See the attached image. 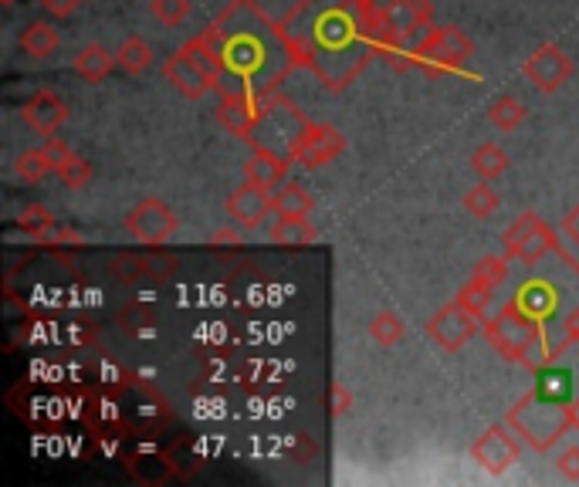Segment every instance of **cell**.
<instances>
[{
  "label": "cell",
  "mask_w": 579,
  "mask_h": 487,
  "mask_svg": "<svg viewBox=\"0 0 579 487\" xmlns=\"http://www.w3.org/2000/svg\"><path fill=\"white\" fill-rule=\"evenodd\" d=\"M227 217L234 227L241 230H258L268 217H271V190L258 187V183H241L231 197H227Z\"/></svg>",
  "instance_id": "obj_14"
},
{
  "label": "cell",
  "mask_w": 579,
  "mask_h": 487,
  "mask_svg": "<svg viewBox=\"0 0 579 487\" xmlns=\"http://www.w3.org/2000/svg\"><path fill=\"white\" fill-rule=\"evenodd\" d=\"M298 68L332 92H343L380 55L373 0H298L282 17Z\"/></svg>",
  "instance_id": "obj_1"
},
{
  "label": "cell",
  "mask_w": 579,
  "mask_h": 487,
  "mask_svg": "<svg viewBox=\"0 0 579 487\" xmlns=\"http://www.w3.org/2000/svg\"><path fill=\"white\" fill-rule=\"evenodd\" d=\"M556 471H559L566 480H579V447H566V450H559Z\"/></svg>",
  "instance_id": "obj_38"
},
{
  "label": "cell",
  "mask_w": 579,
  "mask_h": 487,
  "mask_svg": "<svg viewBox=\"0 0 579 487\" xmlns=\"http://www.w3.org/2000/svg\"><path fill=\"white\" fill-rule=\"evenodd\" d=\"M350 409H353V393L343 387V382H332L329 387V413L339 420V416H346Z\"/></svg>",
  "instance_id": "obj_37"
},
{
  "label": "cell",
  "mask_w": 579,
  "mask_h": 487,
  "mask_svg": "<svg viewBox=\"0 0 579 487\" xmlns=\"http://www.w3.org/2000/svg\"><path fill=\"white\" fill-rule=\"evenodd\" d=\"M559 230H563L572 243H579V203H576V206H569V211H566V217H563Z\"/></svg>",
  "instance_id": "obj_42"
},
{
  "label": "cell",
  "mask_w": 579,
  "mask_h": 487,
  "mask_svg": "<svg viewBox=\"0 0 579 487\" xmlns=\"http://www.w3.org/2000/svg\"><path fill=\"white\" fill-rule=\"evenodd\" d=\"M542 329H546V322H539V319L532 316V311L522 308L519 298H512V301H508V305L498 311L495 319H485L482 335H485V342L492 345V349H495L501 359H508V363H522L525 349L539 338Z\"/></svg>",
  "instance_id": "obj_8"
},
{
  "label": "cell",
  "mask_w": 579,
  "mask_h": 487,
  "mask_svg": "<svg viewBox=\"0 0 579 487\" xmlns=\"http://www.w3.org/2000/svg\"><path fill=\"white\" fill-rule=\"evenodd\" d=\"M72 68H75V75H82L85 82H106L113 75V68H119V61H116V55H109V48L85 45L75 55Z\"/></svg>",
  "instance_id": "obj_20"
},
{
  "label": "cell",
  "mask_w": 579,
  "mask_h": 487,
  "mask_svg": "<svg viewBox=\"0 0 579 487\" xmlns=\"http://www.w3.org/2000/svg\"><path fill=\"white\" fill-rule=\"evenodd\" d=\"M485 329V319H478L468 305H461L458 298L448 301L437 316L427 322V338L437 345L440 353H461L464 345Z\"/></svg>",
  "instance_id": "obj_10"
},
{
  "label": "cell",
  "mask_w": 579,
  "mask_h": 487,
  "mask_svg": "<svg viewBox=\"0 0 579 487\" xmlns=\"http://www.w3.org/2000/svg\"><path fill=\"white\" fill-rule=\"evenodd\" d=\"M153 45L143 38V34H132V38H126L122 45H119V51H116V61H119V68L126 75H143L146 68L153 64Z\"/></svg>",
  "instance_id": "obj_24"
},
{
  "label": "cell",
  "mask_w": 579,
  "mask_h": 487,
  "mask_svg": "<svg viewBox=\"0 0 579 487\" xmlns=\"http://www.w3.org/2000/svg\"><path fill=\"white\" fill-rule=\"evenodd\" d=\"M508 261L512 258H505V254H485L478 264H474V277H482V282H488L492 288H501L508 282Z\"/></svg>",
  "instance_id": "obj_36"
},
{
  "label": "cell",
  "mask_w": 579,
  "mask_h": 487,
  "mask_svg": "<svg viewBox=\"0 0 579 487\" xmlns=\"http://www.w3.org/2000/svg\"><path fill=\"white\" fill-rule=\"evenodd\" d=\"M190 11H193L190 0H150V14L166 27H180L190 17Z\"/></svg>",
  "instance_id": "obj_35"
},
{
  "label": "cell",
  "mask_w": 579,
  "mask_h": 487,
  "mask_svg": "<svg viewBox=\"0 0 579 487\" xmlns=\"http://www.w3.org/2000/svg\"><path fill=\"white\" fill-rule=\"evenodd\" d=\"M55 177H58L64 187L82 190V187H88V183H92V163H88V159H82L79 153H72V156L61 159V163L55 166Z\"/></svg>",
  "instance_id": "obj_34"
},
{
  "label": "cell",
  "mask_w": 579,
  "mask_h": 487,
  "mask_svg": "<svg viewBox=\"0 0 579 487\" xmlns=\"http://www.w3.org/2000/svg\"><path fill=\"white\" fill-rule=\"evenodd\" d=\"M563 353H559V342H550L546 338V329L539 332V338L529 345L525 349V356H522V366L529 369V372H542L546 366H553L556 359H559Z\"/></svg>",
  "instance_id": "obj_33"
},
{
  "label": "cell",
  "mask_w": 579,
  "mask_h": 487,
  "mask_svg": "<svg viewBox=\"0 0 579 487\" xmlns=\"http://www.w3.org/2000/svg\"><path fill=\"white\" fill-rule=\"evenodd\" d=\"M14 173H17L21 183L34 187V183H42L48 173H55V169H51V159H48L45 150H24V153L14 159Z\"/></svg>",
  "instance_id": "obj_29"
},
{
  "label": "cell",
  "mask_w": 579,
  "mask_h": 487,
  "mask_svg": "<svg viewBox=\"0 0 579 487\" xmlns=\"http://www.w3.org/2000/svg\"><path fill=\"white\" fill-rule=\"evenodd\" d=\"M316 206V197L305 190L298 180H285L279 190H271V214L279 221H288V217H309Z\"/></svg>",
  "instance_id": "obj_18"
},
{
  "label": "cell",
  "mask_w": 579,
  "mask_h": 487,
  "mask_svg": "<svg viewBox=\"0 0 579 487\" xmlns=\"http://www.w3.org/2000/svg\"><path fill=\"white\" fill-rule=\"evenodd\" d=\"M505 424L512 427L535 454H546V450H553L572 430L569 416H566V403L542 400L535 390H529L512 409L505 413Z\"/></svg>",
  "instance_id": "obj_4"
},
{
  "label": "cell",
  "mask_w": 579,
  "mask_h": 487,
  "mask_svg": "<svg viewBox=\"0 0 579 487\" xmlns=\"http://www.w3.org/2000/svg\"><path fill=\"white\" fill-rule=\"evenodd\" d=\"M58 31L48 24V21H31L24 31H21V38H17V48L31 58V61H48L55 51H58Z\"/></svg>",
  "instance_id": "obj_19"
},
{
  "label": "cell",
  "mask_w": 579,
  "mask_h": 487,
  "mask_svg": "<svg viewBox=\"0 0 579 487\" xmlns=\"http://www.w3.org/2000/svg\"><path fill=\"white\" fill-rule=\"evenodd\" d=\"M312 119L305 116L295 102H288L285 95L271 92L261 102V112L255 119V129L245 143L251 150H268V153H279V156H292V146L298 143L302 129L309 126Z\"/></svg>",
  "instance_id": "obj_5"
},
{
  "label": "cell",
  "mask_w": 579,
  "mask_h": 487,
  "mask_svg": "<svg viewBox=\"0 0 579 487\" xmlns=\"http://www.w3.org/2000/svg\"><path fill=\"white\" fill-rule=\"evenodd\" d=\"M542 224V217L539 214H532V211H525V214H519L512 224L505 227V234H501V248H505V258H512L516 261V254H519V248L525 243V237L535 230Z\"/></svg>",
  "instance_id": "obj_31"
},
{
  "label": "cell",
  "mask_w": 579,
  "mask_h": 487,
  "mask_svg": "<svg viewBox=\"0 0 579 487\" xmlns=\"http://www.w3.org/2000/svg\"><path fill=\"white\" fill-rule=\"evenodd\" d=\"M237 230H241V227H237ZM237 230H217L214 237H211V243H241V234H237Z\"/></svg>",
  "instance_id": "obj_43"
},
{
  "label": "cell",
  "mask_w": 579,
  "mask_h": 487,
  "mask_svg": "<svg viewBox=\"0 0 579 487\" xmlns=\"http://www.w3.org/2000/svg\"><path fill=\"white\" fill-rule=\"evenodd\" d=\"M553 251H559V243H556V234H553V227L542 221L529 237H525V243L519 248V261H525V264H539L546 254H553Z\"/></svg>",
  "instance_id": "obj_27"
},
{
  "label": "cell",
  "mask_w": 579,
  "mask_h": 487,
  "mask_svg": "<svg viewBox=\"0 0 579 487\" xmlns=\"http://www.w3.org/2000/svg\"><path fill=\"white\" fill-rule=\"evenodd\" d=\"M542 400L553 403H569L572 400V372L563 366H546L542 372H535V387H532Z\"/></svg>",
  "instance_id": "obj_23"
},
{
  "label": "cell",
  "mask_w": 579,
  "mask_h": 487,
  "mask_svg": "<svg viewBox=\"0 0 579 487\" xmlns=\"http://www.w3.org/2000/svg\"><path fill=\"white\" fill-rule=\"evenodd\" d=\"M42 150L48 153V159H51V169H55V166H58L61 159H68V156H72V153H75V150H72V146H68V143H64V139H58V135H48Z\"/></svg>",
  "instance_id": "obj_41"
},
{
  "label": "cell",
  "mask_w": 579,
  "mask_h": 487,
  "mask_svg": "<svg viewBox=\"0 0 579 487\" xmlns=\"http://www.w3.org/2000/svg\"><path fill=\"white\" fill-rule=\"evenodd\" d=\"M525 119H529L525 102L516 98V95H498V98L492 102V106H488V122H492L495 129H501V132H516V129H522Z\"/></svg>",
  "instance_id": "obj_25"
},
{
  "label": "cell",
  "mask_w": 579,
  "mask_h": 487,
  "mask_svg": "<svg viewBox=\"0 0 579 487\" xmlns=\"http://www.w3.org/2000/svg\"><path fill=\"white\" fill-rule=\"evenodd\" d=\"M346 153V135L339 132L329 122H309L302 129L298 143L292 146V163L305 166V169H322L329 163H335L339 156Z\"/></svg>",
  "instance_id": "obj_12"
},
{
  "label": "cell",
  "mask_w": 579,
  "mask_h": 487,
  "mask_svg": "<svg viewBox=\"0 0 579 487\" xmlns=\"http://www.w3.org/2000/svg\"><path fill=\"white\" fill-rule=\"evenodd\" d=\"M271 92L264 95H227L221 98V106H217V122L221 129H227L231 135L237 139H248L251 129H255V119L261 112V102L268 98Z\"/></svg>",
  "instance_id": "obj_16"
},
{
  "label": "cell",
  "mask_w": 579,
  "mask_h": 487,
  "mask_svg": "<svg viewBox=\"0 0 579 487\" xmlns=\"http://www.w3.org/2000/svg\"><path fill=\"white\" fill-rule=\"evenodd\" d=\"M572 58L559 48V45H542L539 51H532L522 64V75L539 88V92H559L569 79H572Z\"/></svg>",
  "instance_id": "obj_13"
},
{
  "label": "cell",
  "mask_w": 579,
  "mask_h": 487,
  "mask_svg": "<svg viewBox=\"0 0 579 487\" xmlns=\"http://www.w3.org/2000/svg\"><path fill=\"white\" fill-rule=\"evenodd\" d=\"M471 55H474V41L461 27H430L424 38L406 51V64L421 68L427 75H448V72H461L471 61Z\"/></svg>",
  "instance_id": "obj_7"
},
{
  "label": "cell",
  "mask_w": 579,
  "mask_h": 487,
  "mask_svg": "<svg viewBox=\"0 0 579 487\" xmlns=\"http://www.w3.org/2000/svg\"><path fill=\"white\" fill-rule=\"evenodd\" d=\"M163 75L190 102L214 92L217 79H221V55H217L214 41L208 38V31L193 34L190 41L180 45L177 55H169L163 64Z\"/></svg>",
  "instance_id": "obj_3"
},
{
  "label": "cell",
  "mask_w": 579,
  "mask_h": 487,
  "mask_svg": "<svg viewBox=\"0 0 579 487\" xmlns=\"http://www.w3.org/2000/svg\"><path fill=\"white\" fill-rule=\"evenodd\" d=\"M492 295H495V288L488 285V282H482V277H468V282L461 285V292H458V301L461 305H468L474 316L478 319H488V305H492Z\"/></svg>",
  "instance_id": "obj_32"
},
{
  "label": "cell",
  "mask_w": 579,
  "mask_h": 487,
  "mask_svg": "<svg viewBox=\"0 0 579 487\" xmlns=\"http://www.w3.org/2000/svg\"><path fill=\"white\" fill-rule=\"evenodd\" d=\"M21 119L27 129H34L38 135H58V129L68 122V106H64V98L42 88V92H34L24 106H21Z\"/></svg>",
  "instance_id": "obj_15"
},
{
  "label": "cell",
  "mask_w": 579,
  "mask_h": 487,
  "mask_svg": "<svg viewBox=\"0 0 579 487\" xmlns=\"http://www.w3.org/2000/svg\"><path fill=\"white\" fill-rule=\"evenodd\" d=\"M126 230L135 243H143V248H163V243H169L180 230V217L174 214V206L163 203L159 197H146L126 214Z\"/></svg>",
  "instance_id": "obj_9"
},
{
  "label": "cell",
  "mask_w": 579,
  "mask_h": 487,
  "mask_svg": "<svg viewBox=\"0 0 579 487\" xmlns=\"http://www.w3.org/2000/svg\"><path fill=\"white\" fill-rule=\"evenodd\" d=\"M377 8V48L393 58L406 48V41L430 31V4L427 0H373Z\"/></svg>",
  "instance_id": "obj_6"
},
{
  "label": "cell",
  "mask_w": 579,
  "mask_h": 487,
  "mask_svg": "<svg viewBox=\"0 0 579 487\" xmlns=\"http://www.w3.org/2000/svg\"><path fill=\"white\" fill-rule=\"evenodd\" d=\"M295 163L288 156H279V153H268V150H255L251 159L245 163V180L248 183H258L264 190H279L285 180H288V169Z\"/></svg>",
  "instance_id": "obj_17"
},
{
  "label": "cell",
  "mask_w": 579,
  "mask_h": 487,
  "mask_svg": "<svg viewBox=\"0 0 579 487\" xmlns=\"http://www.w3.org/2000/svg\"><path fill=\"white\" fill-rule=\"evenodd\" d=\"M468 166H471V173L478 180H485V183H495L498 177H505L508 173V153L498 146V143H482L478 150L471 153V159H468Z\"/></svg>",
  "instance_id": "obj_21"
},
{
  "label": "cell",
  "mask_w": 579,
  "mask_h": 487,
  "mask_svg": "<svg viewBox=\"0 0 579 487\" xmlns=\"http://www.w3.org/2000/svg\"><path fill=\"white\" fill-rule=\"evenodd\" d=\"M0 4H14V0H0Z\"/></svg>",
  "instance_id": "obj_45"
},
{
  "label": "cell",
  "mask_w": 579,
  "mask_h": 487,
  "mask_svg": "<svg viewBox=\"0 0 579 487\" xmlns=\"http://www.w3.org/2000/svg\"><path fill=\"white\" fill-rule=\"evenodd\" d=\"M461 206H464V214L474 217V221H488L498 214V206H501V197L492 190V183L478 180V187H471L464 197H461Z\"/></svg>",
  "instance_id": "obj_26"
},
{
  "label": "cell",
  "mask_w": 579,
  "mask_h": 487,
  "mask_svg": "<svg viewBox=\"0 0 579 487\" xmlns=\"http://www.w3.org/2000/svg\"><path fill=\"white\" fill-rule=\"evenodd\" d=\"M566 416H569V427H572V430H579V396L566 403Z\"/></svg>",
  "instance_id": "obj_44"
},
{
  "label": "cell",
  "mask_w": 579,
  "mask_h": 487,
  "mask_svg": "<svg viewBox=\"0 0 579 487\" xmlns=\"http://www.w3.org/2000/svg\"><path fill=\"white\" fill-rule=\"evenodd\" d=\"M369 335H373V342H380L383 349H393V345L403 342L406 325L397 311H380V316H373V322H369Z\"/></svg>",
  "instance_id": "obj_30"
},
{
  "label": "cell",
  "mask_w": 579,
  "mask_h": 487,
  "mask_svg": "<svg viewBox=\"0 0 579 487\" xmlns=\"http://www.w3.org/2000/svg\"><path fill=\"white\" fill-rule=\"evenodd\" d=\"M38 4L51 14V17H72L82 4H85V0H38Z\"/></svg>",
  "instance_id": "obj_40"
},
{
  "label": "cell",
  "mask_w": 579,
  "mask_h": 487,
  "mask_svg": "<svg viewBox=\"0 0 579 487\" xmlns=\"http://www.w3.org/2000/svg\"><path fill=\"white\" fill-rule=\"evenodd\" d=\"M316 237L319 230L309 217H288L271 227V243H279V248H309V243H316Z\"/></svg>",
  "instance_id": "obj_22"
},
{
  "label": "cell",
  "mask_w": 579,
  "mask_h": 487,
  "mask_svg": "<svg viewBox=\"0 0 579 487\" xmlns=\"http://www.w3.org/2000/svg\"><path fill=\"white\" fill-rule=\"evenodd\" d=\"M569 345H579V305L569 308V316L563 319V338H559V353H566Z\"/></svg>",
  "instance_id": "obj_39"
},
{
  "label": "cell",
  "mask_w": 579,
  "mask_h": 487,
  "mask_svg": "<svg viewBox=\"0 0 579 487\" xmlns=\"http://www.w3.org/2000/svg\"><path fill=\"white\" fill-rule=\"evenodd\" d=\"M519 454H522L519 433L508 424L488 427L478 440L471 443V461L478 464L482 471H488L492 477H501V474L512 471L519 464Z\"/></svg>",
  "instance_id": "obj_11"
},
{
  "label": "cell",
  "mask_w": 579,
  "mask_h": 487,
  "mask_svg": "<svg viewBox=\"0 0 579 487\" xmlns=\"http://www.w3.org/2000/svg\"><path fill=\"white\" fill-rule=\"evenodd\" d=\"M17 227L27 234V237H34V240H48L51 234H55V214L48 211V206H42V203H31V206H24V211L17 214Z\"/></svg>",
  "instance_id": "obj_28"
},
{
  "label": "cell",
  "mask_w": 579,
  "mask_h": 487,
  "mask_svg": "<svg viewBox=\"0 0 579 487\" xmlns=\"http://www.w3.org/2000/svg\"><path fill=\"white\" fill-rule=\"evenodd\" d=\"M203 31L221 55V98L279 92L298 68L282 21H271L258 0H231Z\"/></svg>",
  "instance_id": "obj_2"
}]
</instances>
